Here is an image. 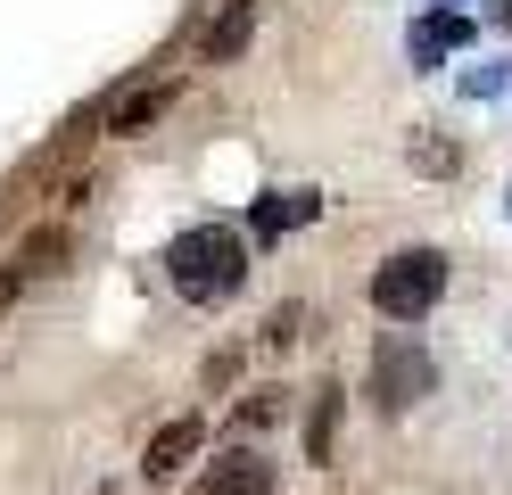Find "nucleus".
<instances>
[{"label":"nucleus","instance_id":"1","mask_svg":"<svg viewBox=\"0 0 512 495\" xmlns=\"http://www.w3.org/2000/svg\"><path fill=\"white\" fill-rule=\"evenodd\" d=\"M166 281L190 297V306H215V297H232L248 281V240L232 223H199L182 231V240L166 248Z\"/></svg>","mask_w":512,"mask_h":495},{"label":"nucleus","instance_id":"2","mask_svg":"<svg viewBox=\"0 0 512 495\" xmlns=\"http://www.w3.org/2000/svg\"><path fill=\"white\" fill-rule=\"evenodd\" d=\"M438 297H446V256H438V248H397V256L372 273V306L389 314V322H422Z\"/></svg>","mask_w":512,"mask_h":495},{"label":"nucleus","instance_id":"3","mask_svg":"<svg viewBox=\"0 0 512 495\" xmlns=\"http://www.w3.org/2000/svg\"><path fill=\"white\" fill-rule=\"evenodd\" d=\"M430 388H438V363H430V347H413L405 330H389V339L372 347V396H380V413L422 405Z\"/></svg>","mask_w":512,"mask_h":495},{"label":"nucleus","instance_id":"4","mask_svg":"<svg viewBox=\"0 0 512 495\" xmlns=\"http://www.w3.org/2000/svg\"><path fill=\"white\" fill-rule=\"evenodd\" d=\"M190 495H273V462H265V454H223V462L199 471Z\"/></svg>","mask_w":512,"mask_h":495},{"label":"nucleus","instance_id":"5","mask_svg":"<svg viewBox=\"0 0 512 495\" xmlns=\"http://www.w3.org/2000/svg\"><path fill=\"white\" fill-rule=\"evenodd\" d=\"M463 42H471V17H463V9H430L422 25H413V66L430 75V66H438V58H455Z\"/></svg>","mask_w":512,"mask_h":495},{"label":"nucleus","instance_id":"6","mask_svg":"<svg viewBox=\"0 0 512 495\" xmlns=\"http://www.w3.org/2000/svg\"><path fill=\"white\" fill-rule=\"evenodd\" d=\"M199 438H207V421H190V413H182V421H166V429H157V438H149V454H141V471H149V479H174L182 462L199 454Z\"/></svg>","mask_w":512,"mask_h":495},{"label":"nucleus","instance_id":"7","mask_svg":"<svg viewBox=\"0 0 512 495\" xmlns=\"http://www.w3.org/2000/svg\"><path fill=\"white\" fill-rule=\"evenodd\" d=\"M314 207H323L314 190H265V198H256V215H248V231H256V240H281L290 223H314Z\"/></svg>","mask_w":512,"mask_h":495},{"label":"nucleus","instance_id":"8","mask_svg":"<svg viewBox=\"0 0 512 495\" xmlns=\"http://www.w3.org/2000/svg\"><path fill=\"white\" fill-rule=\"evenodd\" d=\"M157 116H166V83H141V91H124L116 108H108V132H124V141H133V132H149Z\"/></svg>","mask_w":512,"mask_h":495},{"label":"nucleus","instance_id":"9","mask_svg":"<svg viewBox=\"0 0 512 495\" xmlns=\"http://www.w3.org/2000/svg\"><path fill=\"white\" fill-rule=\"evenodd\" d=\"M240 42H248V0H232V9H223V17H215V25L199 33V58L215 66V58H232Z\"/></svg>","mask_w":512,"mask_h":495},{"label":"nucleus","instance_id":"10","mask_svg":"<svg viewBox=\"0 0 512 495\" xmlns=\"http://www.w3.org/2000/svg\"><path fill=\"white\" fill-rule=\"evenodd\" d=\"M331 446H339V388H323V396H314V421H306V462H331Z\"/></svg>","mask_w":512,"mask_h":495},{"label":"nucleus","instance_id":"11","mask_svg":"<svg viewBox=\"0 0 512 495\" xmlns=\"http://www.w3.org/2000/svg\"><path fill=\"white\" fill-rule=\"evenodd\" d=\"M413 165H422V174H455V149L446 141H413Z\"/></svg>","mask_w":512,"mask_h":495},{"label":"nucleus","instance_id":"12","mask_svg":"<svg viewBox=\"0 0 512 495\" xmlns=\"http://www.w3.org/2000/svg\"><path fill=\"white\" fill-rule=\"evenodd\" d=\"M298 330H306V314H298V306H281V314L265 322V339H273V347H290V339H298Z\"/></svg>","mask_w":512,"mask_h":495}]
</instances>
